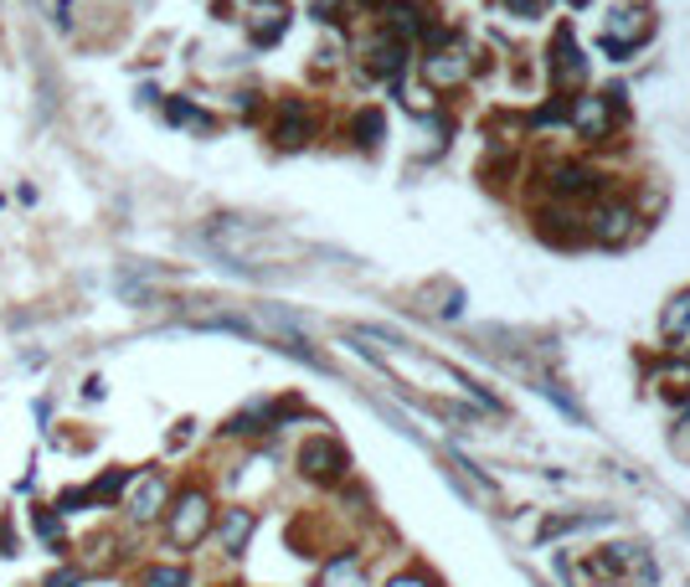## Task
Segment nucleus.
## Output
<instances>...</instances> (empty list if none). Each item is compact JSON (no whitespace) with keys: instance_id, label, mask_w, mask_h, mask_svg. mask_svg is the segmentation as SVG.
<instances>
[{"instance_id":"f257e3e1","label":"nucleus","mask_w":690,"mask_h":587,"mask_svg":"<svg viewBox=\"0 0 690 587\" xmlns=\"http://www.w3.org/2000/svg\"><path fill=\"white\" fill-rule=\"evenodd\" d=\"M206 530H212V495L206 489H180L171 515H165V541L176 551H191L206 541Z\"/></svg>"},{"instance_id":"f03ea898","label":"nucleus","mask_w":690,"mask_h":587,"mask_svg":"<svg viewBox=\"0 0 690 587\" xmlns=\"http://www.w3.org/2000/svg\"><path fill=\"white\" fill-rule=\"evenodd\" d=\"M351 470V459L340 449L336 438H304V449H299V474L304 479H315V485H330L340 474Z\"/></svg>"},{"instance_id":"7ed1b4c3","label":"nucleus","mask_w":690,"mask_h":587,"mask_svg":"<svg viewBox=\"0 0 690 587\" xmlns=\"http://www.w3.org/2000/svg\"><path fill=\"white\" fill-rule=\"evenodd\" d=\"M633 207H624V201H609V207H598V212L588 216V237L592 242H609V248H618V242H629L633 233Z\"/></svg>"},{"instance_id":"20e7f679","label":"nucleus","mask_w":690,"mask_h":587,"mask_svg":"<svg viewBox=\"0 0 690 587\" xmlns=\"http://www.w3.org/2000/svg\"><path fill=\"white\" fill-rule=\"evenodd\" d=\"M129 521H135V526H150V521H155L160 510H165V474H155V470H145L135 479V485H129Z\"/></svg>"},{"instance_id":"39448f33","label":"nucleus","mask_w":690,"mask_h":587,"mask_svg":"<svg viewBox=\"0 0 690 587\" xmlns=\"http://www.w3.org/2000/svg\"><path fill=\"white\" fill-rule=\"evenodd\" d=\"M582 78H588V62H582V52H577L573 26H556V37H552V83L577 88Z\"/></svg>"},{"instance_id":"423d86ee","label":"nucleus","mask_w":690,"mask_h":587,"mask_svg":"<svg viewBox=\"0 0 690 587\" xmlns=\"http://www.w3.org/2000/svg\"><path fill=\"white\" fill-rule=\"evenodd\" d=\"M654 32V21L644 5H618L609 16V26H603V41H613V47H629L633 52V41H644Z\"/></svg>"},{"instance_id":"0eeeda50","label":"nucleus","mask_w":690,"mask_h":587,"mask_svg":"<svg viewBox=\"0 0 690 587\" xmlns=\"http://www.w3.org/2000/svg\"><path fill=\"white\" fill-rule=\"evenodd\" d=\"M613 114H618V109H613L609 98H592L588 93V98H573V114H567V118H573V124L588 139H609L613 135Z\"/></svg>"},{"instance_id":"6e6552de","label":"nucleus","mask_w":690,"mask_h":587,"mask_svg":"<svg viewBox=\"0 0 690 587\" xmlns=\"http://www.w3.org/2000/svg\"><path fill=\"white\" fill-rule=\"evenodd\" d=\"M381 16H387V37L392 41L428 37V16H423V5H413V0H381Z\"/></svg>"},{"instance_id":"1a4fd4ad","label":"nucleus","mask_w":690,"mask_h":587,"mask_svg":"<svg viewBox=\"0 0 690 587\" xmlns=\"http://www.w3.org/2000/svg\"><path fill=\"white\" fill-rule=\"evenodd\" d=\"M547 186H552V196H598L603 191V180H598V171L592 165H552L547 171Z\"/></svg>"},{"instance_id":"9d476101","label":"nucleus","mask_w":690,"mask_h":587,"mask_svg":"<svg viewBox=\"0 0 690 587\" xmlns=\"http://www.w3.org/2000/svg\"><path fill=\"white\" fill-rule=\"evenodd\" d=\"M423 78H428V88H454V83L469 78V58L464 52H428L423 58Z\"/></svg>"},{"instance_id":"9b49d317","label":"nucleus","mask_w":690,"mask_h":587,"mask_svg":"<svg viewBox=\"0 0 690 587\" xmlns=\"http://www.w3.org/2000/svg\"><path fill=\"white\" fill-rule=\"evenodd\" d=\"M278 150H299V145H310V114H304V103L299 98H289L284 109H278Z\"/></svg>"},{"instance_id":"f8f14e48","label":"nucleus","mask_w":690,"mask_h":587,"mask_svg":"<svg viewBox=\"0 0 690 587\" xmlns=\"http://www.w3.org/2000/svg\"><path fill=\"white\" fill-rule=\"evenodd\" d=\"M402 67H407V41L381 37L372 52H366V73H372V78H397Z\"/></svg>"},{"instance_id":"ddd939ff","label":"nucleus","mask_w":690,"mask_h":587,"mask_svg":"<svg viewBox=\"0 0 690 587\" xmlns=\"http://www.w3.org/2000/svg\"><path fill=\"white\" fill-rule=\"evenodd\" d=\"M253 526H258L253 510H242V505L227 510V515H222V530H217L222 551H227V557H242V551H248V536H253Z\"/></svg>"},{"instance_id":"4468645a","label":"nucleus","mask_w":690,"mask_h":587,"mask_svg":"<svg viewBox=\"0 0 690 587\" xmlns=\"http://www.w3.org/2000/svg\"><path fill=\"white\" fill-rule=\"evenodd\" d=\"M319 587H366V567H361V557H355V551L336 557L330 567L319 572Z\"/></svg>"},{"instance_id":"2eb2a0df","label":"nucleus","mask_w":690,"mask_h":587,"mask_svg":"<svg viewBox=\"0 0 690 587\" xmlns=\"http://www.w3.org/2000/svg\"><path fill=\"white\" fill-rule=\"evenodd\" d=\"M660 335H665V340H686L690 335V294L670 299V310L660 314Z\"/></svg>"},{"instance_id":"dca6fc26","label":"nucleus","mask_w":690,"mask_h":587,"mask_svg":"<svg viewBox=\"0 0 690 587\" xmlns=\"http://www.w3.org/2000/svg\"><path fill=\"white\" fill-rule=\"evenodd\" d=\"M355 145H361V150H376V145H381V135H387V118L376 114V109H366V114H355Z\"/></svg>"},{"instance_id":"f3484780","label":"nucleus","mask_w":690,"mask_h":587,"mask_svg":"<svg viewBox=\"0 0 690 587\" xmlns=\"http://www.w3.org/2000/svg\"><path fill=\"white\" fill-rule=\"evenodd\" d=\"M165 118L171 124H191V129H212V118L201 114V109H191L186 98H165Z\"/></svg>"},{"instance_id":"a211bd4d","label":"nucleus","mask_w":690,"mask_h":587,"mask_svg":"<svg viewBox=\"0 0 690 587\" xmlns=\"http://www.w3.org/2000/svg\"><path fill=\"white\" fill-rule=\"evenodd\" d=\"M32 526H37V536H47L52 547H62V526H58V510H52V505L32 510Z\"/></svg>"},{"instance_id":"6ab92c4d","label":"nucleus","mask_w":690,"mask_h":587,"mask_svg":"<svg viewBox=\"0 0 690 587\" xmlns=\"http://www.w3.org/2000/svg\"><path fill=\"white\" fill-rule=\"evenodd\" d=\"M145 587H191V577L180 567H150L145 572Z\"/></svg>"},{"instance_id":"aec40b11","label":"nucleus","mask_w":690,"mask_h":587,"mask_svg":"<svg viewBox=\"0 0 690 587\" xmlns=\"http://www.w3.org/2000/svg\"><path fill=\"white\" fill-rule=\"evenodd\" d=\"M500 5H505V11H511V16H541V5H547V0H500Z\"/></svg>"},{"instance_id":"412c9836","label":"nucleus","mask_w":690,"mask_h":587,"mask_svg":"<svg viewBox=\"0 0 690 587\" xmlns=\"http://www.w3.org/2000/svg\"><path fill=\"white\" fill-rule=\"evenodd\" d=\"M541 391H547V397H552V402H556V408H562V412H567V417H582V408H577V402H573V397H567V391H562V387H552V382H547V387H541Z\"/></svg>"},{"instance_id":"4be33fe9","label":"nucleus","mask_w":690,"mask_h":587,"mask_svg":"<svg viewBox=\"0 0 690 587\" xmlns=\"http://www.w3.org/2000/svg\"><path fill=\"white\" fill-rule=\"evenodd\" d=\"M387 587H434V583H428L423 572H402V577H392V583H387Z\"/></svg>"},{"instance_id":"5701e85b","label":"nucleus","mask_w":690,"mask_h":587,"mask_svg":"<svg viewBox=\"0 0 690 587\" xmlns=\"http://www.w3.org/2000/svg\"><path fill=\"white\" fill-rule=\"evenodd\" d=\"M351 5H372V0H351Z\"/></svg>"}]
</instances>
